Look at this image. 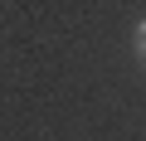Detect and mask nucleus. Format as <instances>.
Returning <instances> with one entry per match:
<instances>
[{
  "mask_svg": "<svg viewBox=\"0 0 146 141\" xmlns=\"http://www.w3.org/2000/svg\"><path fill=\"white\" fill-rule=\"evenodd\" d=\"M136 54H141V58H146V20H141V24H136Z\"/></svg>",
  "mask_w": 146,
  "mask_h": 141,
  "instance_id": "f257e3e1",
  "label": "nucleus"
}]
</instances>
